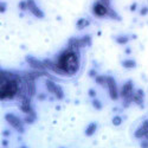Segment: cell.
<instances>
[{
    "instance_id": "1",
    "label": "cell",
    "mask_w": 148,
    "mask_h": 148,
    "mask_svg": "<svg viewBox=\"0 0 148 148\" xmlns=\"http://www.w3.org/2000/svg\"><path fill=\"white\" fill-rule=\"evenodd\" d=\"M20 75L7 70L0 71V100H13L19 95Z\"/></svg>"
},
{
    "instance_id": "2",
    "label": "cell",
    "mask_w": 148,
    "mask_h": 148,
    "mask_svg": "<svg viewBox=\"0 0 148 148\" xmlns=\"http://www.w3.org/2000/svg\"><path fill=\"white\" fill-rule=\"evenodd\" d=\"M56 64L64 71L65 76H73L78 72L79 65H81V58H79V52L76 49L72 47H66L63 50L57 59L55 60Z\"/></svg>"
},
{
    "instance_id": "3",
    "label": "cell",
    "mask_w": 148,
    "mask_h": 148,
    "mask_svg": "<svg viewBox=\"0 0 148 148\" xmlns=\"http://www.w3.org/2000/svg\"><path fill=\"white\" fill-rule=\"evenodd\" d=\"M133 94H134V83L132 79H129L122 85L120 91V96L123 98V107H129V104L133 102Z\"/></svg>"
},
{
    "instance_id": "4",
    "label": "cell",
    "mask_w": 148,
    "mask_h": 148,
    "mask_svg": "<svg viewBox=\"0 0 148 148\" xmlns=\"http://www.w3.org/2000/svg\"><path fill=\"white\" fill-rule=\"evenodd\" d=\"M68 45H69V47L76 49V50H79V49H83L85 46H90L91 45V37L89 34H85L83 37H79V38L72 37V38L69 39Z\"/></svg>"
},
{
    "instance_id": "5",
    "label": "cell",
    "mask_w": 148,
    "mask_h": 148,
    "mask_svg": "<svg viewBox=\"0 0 148 148\" xmlns=\"http://www.w3.org/2000/svg\"><path fill=\"white\" fill-rule=\"evenodd\" d=\"M112 10V6H107L103 3H101L100 0H96L91 6V12L95 17L98 18H106L109 17V12Z\"/></svg>"
},
{
    "instance_id": "6",
    "label": "cell",
    "mask_w": 148,
    "mask_h": 148,
    "mask_svg": "<svg viewBox=\"0 0 148 148\" xmlns=\"http://www.w3.org/2000/svg\"><path fill=\"white\" fill-rule=\"evenodd\" d=\"M5 121L8 123L10 126L13 127L17 132H19V133H24V132H25V128H24V123H23V121H21L18 116H16L14 114L7 113V114L5 115Z\"/></svg>"
},
{
    "instance_id": "7",
    "label": "cell",
    "mask_w": 148,
    "mask_h": 148,
    "mask_svg": "<svg viewBox=\"0 0 148 148\" xmlns=\"http://www.w3.org/2000/svg\"><path fill=\"white\" fill-rule=\"evenodd\" d=\"M107 88H108L110 98L113 101H117L120 97V92L117 90V83L113 76H107Z\"/></svg>"
},
{
    "instance_id": "8",
    "label": "cell",
    "mask_w": 148,
    "mask_h": 148,
    "mask_svg": "<svg viewBox=\"0 0 148 148\" xmlns=\"http://www.w3.org/2000/svg\"><path fill=\"white\" fill-rule=\"evenodd\" d=\"M27 5H29L30 13H31L33 17L38 18V19H44V18H45L44 11H43L38 5H37L36 0H27Z\"/></svg>"
},
{
    "instance_id": "9",
    "label": "cell",
    "mask_w": 148,
    "mask_h": 148,
    "mask_svg": "<svg viewBox=\"0 0 148 148\" xmlns=\"http://www.w3.org/2000/svg\"><path fill=\"white\" fill-rule=\"evenodd\" d=\"M25 60H26V63H27L32 69H34V70H37V71H43V72H45L46 68H45V64H44L43 60H39V59L32 57V56H26Z\"/></svg>"
},
{
    "instance_id": "10",
    "label": "cell",
    "mask_w": 148,
    "mask_h": 148,
    "mask_svg": "<svg viewBox=\"0 0 148 148\" xmlns=\"http://www.w3.org/2000/svg\"><path fill=\"white\" fill-rule=\"evenodd\" d=\"M20 110L24 113V114H31V113H36L32 106H31V98L30 97H25L20 100V106H19Z\"/></svg>"
},
{
    "instance_id": "11",
    "label": "cell",
    "mask_w": 148,
    "mask_h": 148,
    "mask_svg": "<svg viewBox=\"0 0 148 148\" xmlns=\"http://www.w3.org/2000/svg\"><path fill=\"white\" fill-rule=\"evenodd\" d=\"M145 101V91L142 89H138V90H135L134 94H133V102L135 104H139L141 106Z\"/></svg>"
},
{
    "instance_id": "12",
    "label": "cell",
    "mask_w": 148,
    "mask_h": 148,
    "mask_svg": "<svg viewBox=\"0 0 148 148\" xmlns=\"http://www.w3.org/2000/svg\"><path fill=\"white\" fill-rule=\"evenodd\" d=\"M90 25V19L89 18H79L76 21V29L77 30H83Z\"/></svg>"
},
{
    "instance_id": "13",
    "label": "cell",
    "mask_w": 148,
    "mask_h": 148,
    "mask_svg": "<svg viewBox=\"0 0 148 148\" xmlns=\"http://www.w3.org/2000/svg\"><path fill=\"white\" fill-rule=\"evenodd\" d=\"M45 87H46L49 92H51V94L55 95L56 91H57V88H58V84H56L52 79H46L45 81Z\"/></svg>"
},
{
    "instance_id": "14",
    "label": "cell",
    "mask_w": 148,
    "mask_h": 148,
    "mask_svg": "<svg viewBox=\"0 0 148 148\" xmlns=\"http://www.w3.org/2000/svg\"><path fill=\"white\" fill-rule=\"evenodd\" d=\"M115 40H116V43L119 45H126V44H128L130 38H129L128 34H120V36H117L115 38Z\"/></svg>"
},
{
    "instance_id": "15",
    "label": "cell",
    "mask_w": 148,
    "mask_h": 148,
    "mask_svg": "<svg viewBox=\"0 0 148 148\" xmlns=\"http://www.w3.org/2000/svg\"><path fill=\"white\" fill-rule=\"evenodd\" d=\"M96 130H97V123L91 122L90 125H88L87 129H85V135H87V136H91V135H94V133Z\"/></svg>"
},
{
    "instance_id": "16",
    "label": "cell",
    "mask_w": 148,
    "mask_h": 148,
    "mask_svg": "<svg viewBox=\"0 0 148 148\" xmlns=\"http://www.w3.org/2000/svg\"><path fill=\"white\" fill-rule=\"evenodd\" d=\"M122 66L125 69H134L136 68V62L134 59H125L122 60Z\"/></svg>"
},
{
    "instance_id": "17",
    "label": "cell",
    "mask_w": 148,
    "mask_h": 148,
    "mask_svg": "<svg viewBox=\"0 0 148 148\" xmlns=\"http://www.w3.org/2000/svg\"><path fill=\"white\" fill-rule=\"evenodd\" d=\"M146 134H147V132H146L145 127L141 125V127H140V128H138L136 130H135L134 136L136 138V139H142V138H145V136H146Z\"/></svg>"
},
{
    "instance_id": "18",
    "label": "cell",
    "mask_w": 148,
    "mask_h": 148,
    "mask_svg": "<svg viewBox=\"0 0 148 148\" xmlns=\"http://www.w3.org/2000/svg\"><path fill=\"white\" fill-rule=\"evenodd\" d=\"M95 81L96 83H98L102 87H107V76H103V75H97L95 77Z\"/></svg>"
},
{
    "instance_id": "19",
    "label": "cell",
    "mask_w": 148,
    "mask_h": 148,
    "mask_svg": "<svg viewBox=\"0 0 148 148\" xmlns=\"http://www.w3.org/2000/svg\"><path fill=\"white\" fill-rule=\"evenodd\" d=\"M108 18H110V19H113V20H117V21H121V16L116 12V10H114L113 7H112V10H110V12H109V17Z\"/></svg>"
},
{
    "instance_id": "20",
    "label": "cell",
    "mask_w": 148,
    "mask_h": 148,
    "mask_svg": "<svg viewBox=\"0 0 148 148\" xmlns=\"http://www.w3.org/2000/svg\"><path fill=\"white\" fill-rule=\"evenodd\" d=\"M36 119H37V115H36V113H31V114H26V116L24 117V121H25L26 123H33L34 121H36Z\"/></svg>"
},
{
    "instance_id": "21",
    "label": "cell",
    "mask_w": 148,
    "mask_h": 148,
    "mask_svg": "<svg viewBox=\"0 0 148 148\" xmlns=\"http://www.w3.org/2000/svg\"><path fill=\"white\" fill-rule=\"evenodd\" d=\"M18 8L20 11H29V5H27V0H20L18 3Z\"/></svg>"
},
{
    "instance_id": "22",
    "label": "cell",
    "mask_w": 148,
    "mask_h": 148,
    "mask_svg": "<svg viewBox=\"0 0 148 148\" xmlns=\"http://www.w3.org/2000/svg\"><path fill=\"white\" fill-rule=\"evenodd\" d=\"M92 107H94L96 110H101V109L103 108L101 101H100V100H97V98H94V100H92Z\"/></svg>"
},
{
    "instance_id": "23",
    "label": "cell",
    "mask_w": 148,
    "mask_h": 148,
    "mask_svg": "<svg viewBox=\"0 0 148 148\" xmlns=\"http://www.w3.org/2000/svg\"><path fill=\"white\" fill-rule=\"evenodd\" d=\"M112 122H113V125L115 127H119V126H121V123H122V117L119 116V115H116V116L113 117V121Z\"/></svg>"
},
{
    "instance_id": "24",
    "label": "cell",
    "mask_w": 148,
    "mask_h": 148,
    "mask_svg": "<svg viewBox=\"0 0 148 148\" xmlns=\"http://www.w3.org/2000/svg\"><path fill=\"white\" fill-rule=\"evenodd\" d=\"M148 14V7L147 6H143L141 10H140V16H147Z\"/></svg>"
},
{
    "instance_id": "25",
    "label": "cell",
    "mask_w": 148,
    "mask_h": 148,
    "mask_svg": "<svg viewBox=\"0 0 148 148\" xmlns=\"http://www.w3.org/2000/svg\"><path fill=\"white\" fill-rule=\"evenodd\" d=\"M6 3L5 1H1V3H0V12H1V13H5V12H6Z\"/></svg>"
},
{
    "instance_id": "26",
    "label": "cell",
    "mask_w": 148,
    "mask_h": 148,
    "mask_svg": "<svg viewBox=\"0 0 148 148\" xmlns=\"http://www.w3.org/2000/svg\"><path fill=\"white\" fill-rule=\"evenodd\" d=\"M97 75H98V73H97V71H96L95 69H91V70L89 71V76H90V77H96Z\"/></svg>"
},
{
    "instance_id": "27",
    "label": "cell",
    "mask_w": 148,
    "mask_h": 148,
    "mask_svg": "<svg viewBox=\"0 0 148 148\" xmlns=\"http://www.w3.org/2000/svg\"><path fill=\"white\" fill-rule=\"evenodd\" d=\"M136 8H138V4H136V3H133V4L130 5V7H129L130 12H134V11H136Z\"/></svg>"
},
{
    "instance_id": "28",
    "label": "cell",
    "mask_w": 148,
    "mask_h": 148,
    "mask_svg": "<svg viewBox=\"0 0 148 148\" xmlns=\"http://www.w3.org/2000/svg\"><path fill=\"white\" fill-rule=\"evenodd\" d=\"M88 95H89L90 97L95 98V96H96V91H95L94 89H89V91H88Z\"/></svg>"
},
{
    "instance_id": "29",
    "label": "cell",
    "mask_w": 148,
    "mask_h": 148,
    "mask_svg": "<svg viewBox=\"0 0 148 148\" xmlns=\"http://www.w3.org/2000/svg\"><path fill=\"white\" fill-rule=\"evenodd\" d=\"M140 146H141V148H148V140L142 141V142L140 143Z\"/></svg>"
},
{
    "instance_id": "30",
    "label": "cell",
    "mask_w": 148,
    "mask_h": 148,
    "mask_svg": "<svg viewBox=\"0 0 148 148\" xmlns=\"http://www.w3.org/2000/svg\"><path fill=\"white\" fill-rule=\"evenodd\" d=\"M101 3H103L104 5H107V6H112V0H100Z\"/></svg>"
},
{
    "instance_id": "31",
    "label": "cell",
    "mask_w": 148,
    "mask_h": 148,
    "mask_svg": "<svg viewBox=\"0 0 148 148\" xmlns=\"http://www.w3.org/2000/svg\"><path fill=\"white\" fill-rule=\"evenodd\" d=\"M38 98H39L40 101H43V100H45V95H44V94H40V95L38 96Z\"/></svg>"
},
{
    "instance_id": "32",
    "label": "cell",
    "mask_w": 148,
    "mask_h": 148,
    "mask_svg": "<svg viewBox=\"0 0 148 148\" xmlns=\"http://www.w3.org/2000/svg\"><path fill=\"white\" fill-rule=\"evenodd\" d=\"M4 135H5V136H8V135H10V132H8V130H5V132H4Z\"/></svg>"
},
{
    "instance_id": "33",
    "label": "cell",
    "mask_w": 148,
    "mask_h": 148,
    "mask_svg": "<svg viewBox=\"0 0 148 148\" xmlns=\"http://www.w3.org/2000/svg\"><path fill=\"white\" fill-rule=\"evenodd\" d=\"M3 145L4 146H7V140H3Z\"/></svg>"
},
{
    "instance_id": "34",
    "label": "cell",
    "mask_w": 148,
    "mask_h": 148,
    "mask_svg": "<svg viewBox=\"0 0 148 148\" xmlns=\"http://www.w3.org/2000/svg\"><path fill=\"white\" fill-rule=\"evenodd\" d=\"M21 148H26V147H21Z\"/></svg>"
}]
</instances>
